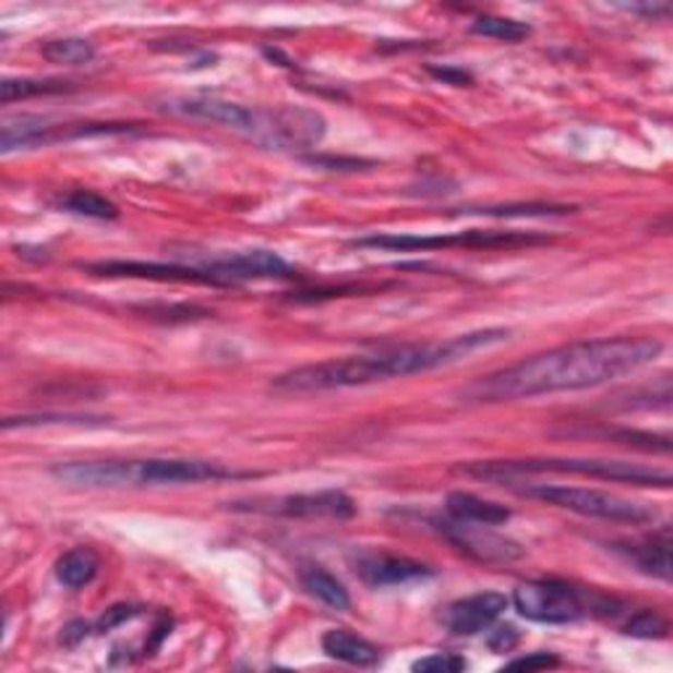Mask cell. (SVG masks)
<instances>
[{
  "instance_id": "obj_15",
  "label": "cell",
  "mask_w": 673,
  "mask_h": 673,
  "mask_svg": "<svg viewBox=\"0 0 673 673\" xmlns=\"http://www.w3.org/2000/svg\"><path fill=\"white\" fill-rule=\"evenodd\" d=\"M356 572L369 587H376V589L410 585V581H421V579H429V576H434L432 568L424 566V563L410 561V557H400V555L361 557Z\"/></svg>"
},
{
  "instance_id": "obj_16",
  "label": "cell",
  "mask_w": 673,
  "mask_h": 673,
  "mask_svg": "<svg viewBox=\"0 0 673 673\" xmlns=\"http://www.w3.org/2000/svg\"><path fill=\"white\" fill-rule=\"evenodd\" d=\"M445 508L455 521L482 524V527H500L510 518V510L505 505L492 503V500L477 497L471 492H450L445 500Z\"/></svg>"
},
{
  "instance_id": "obj_36",
  "label": "cell",
  "mask_w": 673,
  "mask_h": 673,
  "mask_svg": "<svg viewBox=\"0 0 673 673\" xmlns=\"http://www.w3.org/2000/svg\"><path fill=\"white\" fill-rule=\"evenodd\" d=\"M437 80L442 82H450V85H464V82H471V76L466 72H460V69H429Z\"/></svg>"
},
{
  "instance_id": "obj_8",
  "label": "cell",
  "mask_w": 673,
  "mask_h": 673,
  "mask_svg": "<svg viewBox=\"0 0 673 673\" xmlns=\"http://www.w3.org/2000/svg\"><path fill=\"white\" fill-rule=\"evenodd\" d=\"M326 132V121L322 113L311 108L298 106H277V108H255L250 137L266 147L290 151V147H313L322 143Z\"/></svg>"
},
{
  "instance_id": "obj_23",
  "label": "cell",
  "mask_w": 673,
  "mask_h": 673,
  "mask_svg": "<svg viewBox=\"0 0 673 673\" xmlns=\"http://www.w3.org/2000/svg\"><path fill=\"white\" fill-rule=\"evenodd\" d=\"M72 82L63 80H3L0 85V100L14 103L24 98H35V95H61L72 93Z\"/></svg>"
},
{
  "instance_id": "obj_5",
  "label": "cell",
  "mask_w": 673,
  "mask_h": 673,
  "mask_svg": "<svg viewBox=\"0 0 673 673\" xmlns=\"http://www.w3.org/2000/svg\"><path fill=\"white\" fill-rule=\"evenodd\" d=\"M513 608L534 624H576L589 615H615L621 602L598 589L576 587L563 579H531L513 589Z\"/></svg>"
},
{
  "instance_id": "obj_22",
  "label": "cell",
  "mask_w": 673,
  "mask_h": 673,
  "mask_svg": "<svg viewBox=\"0 0 673 673\" xmlns=\"http://www.w3.org/2000/svg\"><path fill=\"white\" fill-rule=\"evenodd\" d=\"M43 59L50 63H63V67H80L95 59V45L85 37H61V40H48L40 48Z\"/></svg>"
},
{
  "instance_id": "obj_25",
  "label": "cell",
  "mask_w": 673,
  "mask_h": 673,
  "mask_svg": "<svg viewBox=\"0 0 673 673\" xmlns=\"http://www.w3.org/2000/svg\"><path fill=\"white\" fill-rule=\"evenodd\" d=\"M471 32L473 35L490 37V40H500V43H521L524 37L531 35V27L524 22H516V19L479 16V19H473Z\"/></svg>"
},
{
  "instance_id": "obj_2",
  "label": "cell",
  "mask_w": 673,
  "mask_h": 673,
  "mask_svg": "<svg viewBox=\"0 0 673 673\" xmlns=\"http://www.w3.org/2000/svg\"><path fill=\"white\" fill-rule=\"evenodd\" d=\"M508 337L510 329L492 326V329L455 335L445 339V342L400 345V348H387L371 352V356L329 358V361L305 363V366L285 371V374H279L277 380L272 382V389L285 395H311L332 393V389L363 387V384L395 380V376L424 374V371L458 363L460 358L505 342Z\"/></svg>"
},
{
  "instance_id": "obj_12",
  "label": "cell",
  "mask_w": 673,
  "mask_h": 673,
  "mask_svg": "<svg viewBox=\"0 0 673 673\" xmlns=\"http://www.w3.org/2000/svg\"><path fill=\"white\" fill-rule=\"evenodd\" d=\"M95 277H111V279H153V281H184V285H214L219 281L203 272L201 266H184V264H145V261H95V264H82Z\"/></svg>"
},
{
  "instance_id": "obj_21",
  "label": "cell",
  "mask_w": 673,
  "mask_h": 673,
  "mask_svg": "<svg viewBox=\"0 0 673 673\" xmlns=\"http://www.w3.org/2000/svg\"><path fill=\"white\" fill-rule=\"evenodd\" d=\"M61 208L69 211V214L85 216V219H100V221H111L119 216L117 205L108 201V197H103L100 192H93V190L69 192V195L61 201Z\"/></svg>"
},
{
  "instance_id": "obj_14",
  "label": "cell",
  "mask_w": 673,
  "mask_h": 673,
  "mask_svg": "<svg viewBox=\"0 0 673 673\" xmlns=\"http://www.w3.org/2000/svg\"><path fill=\"white\" fill-rule=\"evenodd\" d=\"M164 111L177 113V117L188 119H201V121H214V124L232 127V130L250 132L253 124L255 108L240 106V103L224 100V98H208V95H182V98H169L164 103Z\"/></svg>"
},
{
  "instance_id": "obj_31",
  "label": "cell",
  "mask_w": 673,
  "mask_h": 673,
  "mask_svg": "<svg viewBox=\"0 0 673 673\" xmlns=\"http://www.w3.org/2000/svg\"><path fill=\"white\" fill-rule=\"evenodd\" d=\"M561 665V658L553 656V652H531V656L524 658H513L510 663H505V669L516 671H542V669H557Z\"/></svg>"
},
{
  "instance_id": "obj_33",
  "label": "cell",
  "mask_w": 673,
  "mask_h": 673,
  "mask_svg": "<svg viewBox=\"0 0 673 673\" xmlns=\"http://www.w3.org/2000/svg\"><path fill=\"white\" fill-rule=\"evenodd\" d=\"M308 164H313V166H324V169H332V171H352V169H358V166H366V161H356V158H332V156H324V158H319V156H313V158H308Z\"/></svg>"
},
{
  "instance_id": "obj_10",
  "label": "cell",
  "mask_w": 673,
  "mask_h": 673,
  "mask_svg": "<svg viewBox=\"0 0 673 673\" xmlns=\"http://www.w3.org/2000/svg\"><path fill=\"white\" fill-rule=\"evenodd\" d=\"M203 272L221 285H235V281L250 279H292L295 268L272 250H242V253L214 255V259L197 264Z\"/></svg>"
},
{
  "instance_id": "obj_28",
  "label": "cell",
  "mask_w": 673,
  "mask_h": 673,
  "mask_svg": "<svg viewBox=\"0 0 673 673\" xmlns=\"http://www.w3.org/2000/svg\"><path fill=\"white\" fill-rule=\"evenodd\" d=\"M89 421H103L95 416H82V413H37V416H19V419H5L3 429L14 426H37V424H89Z\"/></svg>"
},
{
  "instance_id": "obj_13",
  "label": "cell",
  "mask_w": 673,
  "mask_h": 673,
  "mask_svg": "<svg viewBox=\"0 0 673 673\" xmlns=\"http://www.w3.org/2000/svg\"><path fill=\"white\" fill-rule=\"evenodd\" d=\"M510 600L503 592H479L464 598L442 611V626L458 637H473V634L490 629L492 624L508 611Z\"/></svg>"
},
{
  "instance_id": "obj_19",
  "label": "cell",
  "mask_w": 673,
  "mask_h": 673,
  "mask_svg": "<svg viewBox=\"0 0 673 673\" xmlns=\"http://www.w3.org/2000/svg\"><path fill=\"white\" fill-rule=\"evenodd\" d=\"M100 572V557L89 548H74L56 561V579L69 589H82Z\"/></svg>"
},
{
  "instance_id": "obj_26",
  "label": "cell",
  "mask_w": 673,
  "mask_h": 673,
  "mask_svg": "<svg viewBox=\"0 0 673 673\" xmlns=\"http://www.w3.org/2000/svg\"><path fill=\"white\" fill-rule=\"evenodd\" d=\"M574 205L557 203H518V205H486V208H466L464 214L482 216H566L574 214Z\"/></svg>"
},
{
  "instance_id": "obj_20",
  "label": "cell",
  "mask_w": 673,
  "mask_h": 673,
  "mask_svg": "<svg viewBox=\"0 0 673 673\" xmlns=\"http://www.w3.org/2000/svg\"><path fill=\"white\" fill-rule=\"evenodd\" d=\"M300 585H303V589L311 594V598L324 602V605L332 608V611H348L350 608V592L335 574L324 572V568L319 566L303 568V572H300Z\"/></svg>"
},
{
  "instance_id": "obj_7",
  "label": "cell",
  "mask_w": 673,
  "mask_h": 673,
  "mask_svg": "<svg viewBox=\"0 0 673 673\" xmlns=\"http://www.w3.org/2000/svg\"><path fill=\"white\" fill-rule=\"evenodd\" d=\"M550 242V237L537 232H500V229H469V232L455 235H371L352 240V248L369 250H445V248H469V250H513V248H534Z\"/></svg>"
},
{
  "instance_id": "obj_29",
  "label": "cell",
  "mask_w": 673,
  "mask_h": 673,
  "mask_svg": "<svg viewBox=\"0 0 673 673\" xmlns=\"http://www.w3.org/2000/svg\"><path fill=\"white\" fill-rule=\"evenodd\" d=\"M469 669L466 658L453 656V652H434V656H426L421 660H416L413 671H424V673H458Z\"/></svg>"
},
{
  "instance_id": "obj_32",
  "label": "cell",
  "mask_w": 673,
  "mask_h": 673,
  "mask_svg": "<svg viewBox=\"0 0 673 673\" xmlns=\"http://www.w3.org/2000/svg\"><path fill=\"white\" fill-rule=\"evenodd\" d=\"M516 645H518V634H516V629H513V626H500L497 632H492L490 647L495 652H510Z\"/></svg>"
},
{
  "instance_id": "obj_4",
  "label": "cell",
  "mask_w": 673,
  "mask_h": 673,
  "mask_svg": "<svg viewBox=\"0 0 673 673\" xmlns=\"http://www.w3.org/2000/svg\"><path fill=\"white\" fill-rule=\"evenodd\" d=\"M460 473L484 482H513L518 477L534 473H574V477L602 479V482L634 484V486H671V473L642 464L598 458H524V460H477L458 466Z\"/></svg>"
},
{
  "instance_id": "obj_9",
  "label": "cell",
  "mask_w": 673,
  "mask_h": 673,
  "mask_svg": "<svg viewBox=\"0 0 673 673\" xmlns=\"http://www.w3.org/2000/svg\"><path fill=\"white\" fill-rule=\"evenodd\" d=\"M235 510L266 513V516L285 518H352L356 503L350 495L339 490L308 492V495H285L272 500H250V503H235Z\"/></svg>"
},
{
  "instance_id": "obj_27",
  "label": "cell",
  "mask_w": 673,
  "mask_h": 673,
  "mask_svg": "<svg viewBox=\"0 0 673 673\" xmlns=\"http://www.w3.org/2000/svg\"><path fill=\"white\" fill-rule=\"evenodd\" d=\"M624 634L634 639H663L669 637V621L658 611H639L626 621Z\"/></svg>"
},
{
  "instance_id": "obj_18",
  "label": "cell",
  "mask_w": 673,
  "mask_h": 673,
  "mask_svg": "<svg viewBox=\"0 0 673 673\" xmlns=\"http://www.w3.org/2000/svg\"><path fill=\"white\" fill-rule=\"evenodd\" d=\"M621 553H626L629 561L639 572L656 576V579L669 581L671 579V540L669 529H663V534L652 537L647 542H634L629 548H618Z\"/></svg>"
},
{
  "instance_id": "obj_17",
  "label": "cell",
  "mask_w": 673,
  "mask_h": 673,
  "mask_svg": "<svg viewBox=\"0 0 673 673\" xmlns=\"http://www.w3.org/2000/svg\"><path fill=\"white\" fill-rule=\"evenodd\" d=\"M324 652L339 663L358 665V669H369V665L380 663V647L371 645L369 639L358 637L348 629H332L322 637Z\"/></svg>"
},
{
  "instance_id": "obj_11",
  "label": "cell",
  "mask_w": 673,
  "mask_h": 673,
  "mask_svg": "<svg viewBox=\"0 0 673 673\" xmlns=\"http://www.w3.org/2000/svg\"><path fill=\"white\" fill-rule=\"evenodd\" d=\"M440 531L455 544V548L460 550V553L471 555L473 561L510 563V561H518V557L524 555L521 544L508 540V537L495 534V531L482 527V524L471 527V524L455 521V518H453V521L440 524Z\"/></svg>"
},
{
  "instance_id": "obj_1",
  "label": "cell",
  "mask_w": 673,
  "mask_h": 673,
  "mask_svg": "<svg viewBox=\"0 0 673 673\" xmlns=\"http://www.w3.org/2000/svg\"><path fill=\"white\" fill-rule=\"evenodd\" d=\"M663 352L656 337H600L537 352L464 389L471 402H510L600 387L634 374Z\"/></svg>"
},
{
  "instance_id": "obj_24",
  "label": "cell",
  "mask_w": 673,
  "mask_h": 673,
  "mask_svg": "<svg viewBox=\"0 0 673 673\" xmlns=\"http://www.w3.org/2000/svg\"><path fill=\"white\" fill-rule=\"evenodd\" d=\"M592 437H605L611 442H618V445H629V447H639V450L647 453H671V440L669 437H660V434L652 432H639V429H592Z\"/></svg>"
},
{
  "instance_id": "obj_34",
  "label": "cell",
  "mask_w": 673,
  "mask_h": 673,
  "mask_svg": "<svg viewBox=\"0 0 673 673\" xmlns=\"http://www.w3.org/2000/svg\"><path fill=\"white\" fill-rule=\"evenodd\" d=\"M89 634V626L85 624V621H72V624L67 626V629H63V634H61V642L67 645V647H74V645H80L82 639H85Z\"/></svg>"
},
{
  "instance_id": "obj_30",
  "label": "cell",
  "mask_w": 673,
  "mask_h": 673,
  "mask_svg": "<svg viewBox=\"0 0 673 673\" xmlns=\"http://www.w3.org/2000/svg\"><path fill=\"white\" fill-rule=\"evenodd\" d=\"M140 613H143V608H140V605H127V602H121V605L108 608V611L100 615V618H98V624L93 626V632L106 634V632L117 629V626H121V624H127V621L137 618Z\"/></svg>"
},
{
  "instance_id": "obj_6",
  "label": "cell",
  "mask_w": 673,
  "mask_h": 673,
  "mask_svg": "<svg viewBox=\"0 0 673 673\" xmlns=\"http://www.w3.org/2000/svg\"><path fill=\"white\" fill-rule=\"evenodd\" d=\"M521 497L540 500V503L555 505V508L579 513L587 518H600V521L613 524H632L642 527L658 518V510L650 505L637 503V500L611 495L602 490H589V486H568V484H524L516 486Z\"/></svg>"
},
{
  "instance_id": "obj_3",
  "label": "cell",
  "mask_w": 673,
  "mask_h": 673,
  "mask_svg": "<svg viewBox=\"0 0 673 673\" xmlns=\"http://www.w3.org/2000/svg\"><path fill=\"white\" fill-rule=\"evenodd\" d=\"M53 477L80 486H145V484H197L240 479L250 473L197 458H147V460H74L53 466Z\"/></svg>"
},
{
  "instance_id": "obj_35",
  "label": "cell",
  "mask_w": 673,
  "mask_h": 673,
  "mask_svg": "<svg viewBox=\"0 0 673 673\" xmlns=\"http://www.w3.org/2000/svg\"><path fill=\"white\" fill-rule=\"evenodd\" d=\"M626 11H632V14H645L650 19H665L671 14V5L669 3H642V5H624Z\"/></svg>"
}]
</instances>
